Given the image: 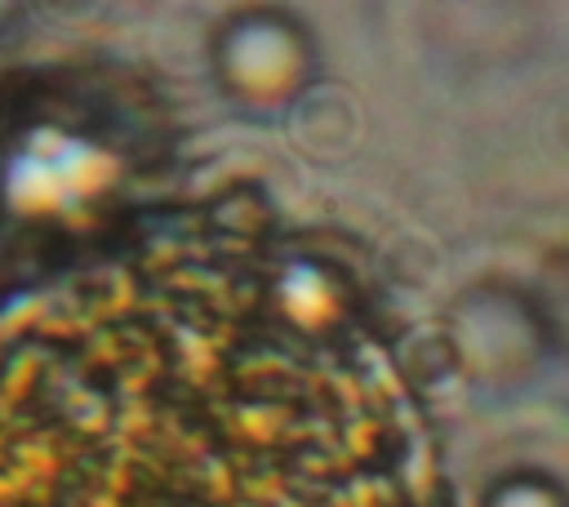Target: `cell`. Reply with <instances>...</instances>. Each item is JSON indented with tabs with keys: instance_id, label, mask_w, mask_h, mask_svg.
Instances as JSON below:
<instances>
[{
	"instance_id": "cell-1",
	"label": "cell",
	"mask_w": 569,
	"mask_h": 507,
	"mask_svg": "<svg viewBox=\"0 0 569 507\" xmlns=\"http://www.w3.org/2000/svg\"><path fill=\"white\" fill-rule=\"evenodd\" d=\"M0 507H427V458L316 276L173 231L0 307Z\"/></svg>"
}]
</instances>
